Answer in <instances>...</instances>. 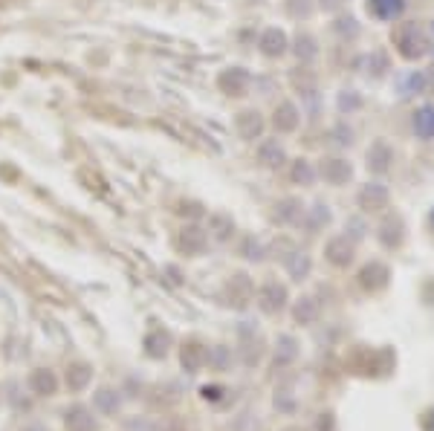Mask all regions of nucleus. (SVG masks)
I'll return each instance as SVG.
<instances>
[{"mask_svg": "<svg viewBox=\"0 0 434 431\" xmlns=\"http://www.w3.org/2000/svg\"><path fill=\"white\" fill-rule=\"evenodd\" d=\"M423 431H434V408L423 417Z\"/></svg>", "mask_w": 434, "mask_h": 431, "instance_id": "nucleus-1", "label": "nucleus"}]
</instances>
